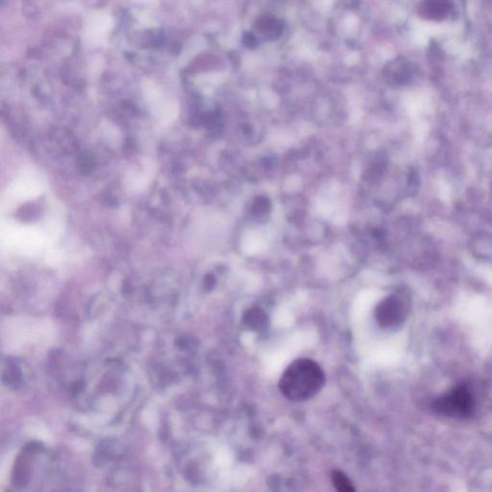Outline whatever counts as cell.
Instances as JSON below:
<instances>
[{"instance_id": "1", "label": "cell", "mask_w": 492, "mask_h": 492, "mask_svg": "<svg viewBox=\"0 0 492 492\" xmlns=\"http://www.w3.org/2000/svg\"><path fill=\"white\" fill-rule=\"evenodd\" d=\"M325 384L321 367L310 359H298L283 373L279 388L286 399L293 402L307 401L320 393Z\"/></svg>"}, {"instance_id": "2", "label": "cell", "mask_w": 492, "mask_h": 492, "mask_svg": "<svg viewBox=\"0 0 492 492\" xmlns=\"http://www.w3.org/2000/svg\"><path fill=\"white\" fill-rule=\"evenodd\" d=\"M435 409L443 415L454 418H466L471 415L473 398L466 386H461L454 388L435 403Z\"/></svg>"}, {"instance_id": "3", "label": "cell", "mask_w": 492, "mask_h": 492, "mask_svg": "<svg viewBox=\"0 0 492 492\" xmlns=\"http://www.w3.org/2000/svg\"><path fill=\"white\" fill-rule=\"evenodd\" d=\"M375 316L381 326L388 328L402 323L406 316V309L398 297L389 296L376 308Z\"/></svg>"}, {"instance_id": "4", "label": "cell", "mask_w": 492, "mask_h": 492, "mask_svg": "<svg viewBox=\"0 0 492 492\" xmlns=\"http://www.w3.org/2000/svg\"><path fill=\"white\" fill-rule=\"evenodd\" d=\"M37 448L38 446H34L33 445L27 446L24 452L18 457L15 464V469H13V486H23L28 482L29 474H30L31 456Z\"/></svg>"}, {"instance_id": "5", "label": "cell", "mask_w": 492, "mask_h": 492, "mask_svg": "<svg viewBox=\"0 0 492 492\" xmlns=\"http://www.w3.org/2000/svg\"><path fill=\"white\" fill-rule=\"evenodd\" d=\"M451 11L449 0H423L419 6L421 17L431 21L447 18Z\"/></svg>"}, {"instance_id": "6", "label": "cell", "mask_w": 492, "mask_h": 492, "mask_svg": "<svg viewBox=\"0 0 492 492\" xmlns=\"http://www.w3.org/2000/svg\"><path fill=\"white\" fill-rule=\"evenodd\" d=\"M243 323L248 328L259 331L266 327L267 315L259 308H252L243 315Z\"/></svg>"}, {"instance_id": "7", "label": "cell", "mask_w": 492, "mask_h": 492, "mask_svg": "<svg viewBox=\"0 0 492 492\" xmlns=\"http://www.w3.org/2000/svg\"><path fill=\"white\" fill-rule=\"evenodd\" d=\"M332 481L335 488L340 492H353L355 488L353 486L350 478L340 470H334L332 473Z\"/></svg>"}]
</instances>
